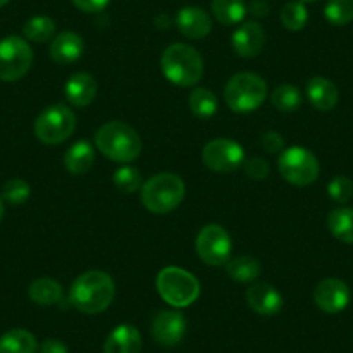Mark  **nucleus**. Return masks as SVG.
Segmentation results:
<instances>
[{"mask_svg":"<svg viewBox=\"0 0 353 353\" xmlns=\"http://www.w3.org/2000/svg\"><path fill=\"white\" fill-rule=\"evenodd\" d=\"M300 2H303L305 4V2H317V0H300Z\"/></svg>","mask_w":353,"mask_h":353,"instance_id":"nucleus-42","label":"nucleus"},{"mask_svg":"<svg viewBox=\"0 0 353 353\" xmlns=\"http://www.w3.org/2000/svg\"><path fill=\"white\" fill-rule=\"evenodd\" d=\"M203 163L219 173H230L244 165V149L230 139H213L203 148Z\"/></svg>","mask_w":353,"mask_h":353,"instance_id":"nucleus-11","label":"nucleus"},{"mask_svg":"<svg viewBox=\"0 0 353 353\" xmlns=\"http://www.w3.org/2000/svg\"><path fill=\"white\" fill-rule=\"evenodd\" d=\"M270 101H272L274 108L283 113H294L300 110L301 106V92L300 88L294 87L291 83H283L279 87L274 88V92L270 94Z\"/></svg>","mask_w":353,"mask_h":353,"instance_id":"nucleus-28","label":"nucleus"},{"mask_svg":"<svg viewBox=\"0 0 353 353\" xmlns=\"http://www.w3.org/2000/svg\"><path fill=\"white\" fill-rule=\"evenodd\" d=\"M39 353H70L66 343L57 338H49L40 345Z\"/></svg>","mask_w":353,"mask_h":353,"instance_id":"nucleus-38","label":"nucleus"},{"mask_svg":"<svg viewBox=\"0 0 353 353\" xmlns=\"http://www.w3.org/2000/svg\"><path fill=\"white\" fill-rule=\"evenodd\" d=\"M185 196V184L175 173H156L142 184L141 201L151 213H170L181 206Z\"/></svg>","mask_w":353,"mask_h":353,"instance_id":"nucleus-3","label":"nucleus"},{"mask_svg":"<svg viewBox=\"0 0 353 353\" xmlns=\"http://www.w3.org/2000/svg\"><path fill=\"white\" fill-rule=\"evenodd\" d=\"M96 145L106 158L117 163H130L141 154L142 141L130 125L110 121L97 130Z\"/></svg>","mask_w":353,"mask_h":353,"instance_id":"nucleus-4","label":"nucleus"},{"mask_svg":"<svg viewBox=\"0 0 353 353\" xmlns=\"http://www.w3.org/2000/svg\"><path fill=\"white\" fill-rule=\"evenodd\" d=\"M225 270L227 276L237 283H251L260 276L261 265L253 256H237L227 261Z\"/></svg>","mask_w":353,"mask_h":353,"instance_id":"nucleus-26","label":"nucleus"},{"mask_svg":"<svg viewBox=\"0 0 353 353\" xmlns=\"http://www.w3.org/2000/svg\"><path fill=\"white\" fill-rule=\"evenodd\" d=\"M196 251L201 261L212 267H220L230 260L232 239L222 225L210 223L199 230L196 237Z\"/></svg>","mask_w":353,"mask_h":353,"instance_id":"nucleus-10","label":"nucleus"},{"mask_svg":"<svg viewBox=\"0 0 353 353\" xmlns=\"http://www.w3.org/2000/svg\"><path fill=\"white\" fill-rule=\"evenodd\" d=\"M28 296L33 303L42 305V307H50V305H57L59 301H63L64 291L63 286L56 279L40 277V279L33 281L30 284Z\"/></svg>","mask_w":353,"mask_h":353,"instance_id":"nucleus-22","label":"nucleus"},{"mask_svg":"<svg viewBox=\"0 0 353 353\" xmlns=\"http://www.w3.org/2000/svg\"><path fill=\"white\" fill-rule=\"evenodd\" d=\"M161 71L176 87H194L205 74L203 57L188 43H172L161 56Z\"/></svg>","mask_w":353,"mask_h":353,"instance_id":"nucleus-2","label":"nucleus"},{"mask_svg":"<svg viewBox=\"0 0 353 353\" xmlns=\"http://www.w3.org/2000/svg\"><path fill=\"white\" fill-rule=\"evenodd\" d=\"M39 343L26 329H11L0 336V353H37Z\"/></svg>","mask_w":353,"mask_h":353,"instance_id":"nucleus-23","label":"nucleus"},{"mask_svg":"<svg viewBox=\"0 0 353 353\" xmlns=\"http://www.w3.org/2000/svg\"><path fill=\"white\" fill-rule=\"evenodd\" d=\"M77 128V114L66 104H54L46 108L37 117L33 132L37 139L47 145H56L68 141Z\"/></svg>","mask_w":353,"mask_h":353,"instance_id":"nucleus-7","label":"nucleus"},{"mask_svg":"<svg viewBox=\"0 0 353 353\" xmlns=\"http://www.w3.org/2000/svg\"><path fill=\"white\" fill-rule=\"evenodd\" d=\"M114 298V283L103 270H88L73 281L70 303L81 314L96 315L106 310Z\"/></svg>","mask_w":353,"mask_h":353,"instance_id":"nucleus-1","label":"nucleus"},{"mask_svg":"<svg viewBox=\"0 0 353 353\" xmlns=\"http://www.w3.org/2000/svg\"><path fill=\"white\" fill-rule=\"evenodd\" d=\"M83 39L74 32H63L50 42L49 56L59 66L77 63L83 54Z\"/></svg>","mask_w":353,"mask_h":353,"instance_id":"nucleus-17","label":"nucleus"},{"mask_svg":"<svg viewBox=\"0 0 353 353\" xmlns=\"http://www.w3.org/2000/svg\"><path fill=\"white\" fill-rule=\"evenodd\" d=\"M73 4L80 11L94 14V12L104 11L108 8V4H110V0H73Z\"/></svg>","mask_w":353,"mask_h":353,"instance_id":"nucleus-37","label":"nucleus"},{"mask_svg":"<svg viewBox=\"0 0 353 353\" xmlns=\"http://www.w3.org/2000/svg\"><path fill=\"white\" fill-rule=\"evenodd\" d=\"M8 2H9V0H0V8H4V6L8 4Z\"/></svg>","mask_w":353,"mask_h":353,"instance_id":"nucleus-41","label":"nucleus"},{"mask_svg":"<svg viewBox=\"0 0 353 353\" xmlns=\"http://www.w3.org/2000/svg\"><path fill=\"white\" fill-rule=\"evenodd\" d=\"M30 194H32L30 184L23 179H11V181L2 185V199L12 206L25 205L28 201Z\"/></svg>","mask_w":353,"mask_h":353,"instance_id":"nucleus-33","label":"nucleus"},{"mask_svg":"<svg viewBox=\"0 0 353 353\" xmlns=\"http://www.w3.org/2000/svg\"><path fill=\"white\" fill-rule=\"evenodd\" d=\"M232 47L236 54L244 59H253L263 50L265 30L256 21H246L234 32Z\"/></svg>","mask_w":353,"mask_h":353,"instance_id":"nucleus-15","label":"nucleus"},{"mask_svg":"<svg viewBox=\"0 0 353 353\" xmlns=\"http://www.w3.org/2000/svg\"><path fill=\"white\" fill-rule=\"evenodd\" d=\"M96 163V151L87 141H78L64 154V166L71 175H85Z\"/></svg>","mask_w":353,"mask_h":353,"instance_id":"nucleus-21","label":"nucleus"},{"mask_svg":"<svg viewBox=\"0 0 353 353\" xmlns=\"http://www.w3.org/2000/svg\"><path fill=\"white\" fill-rule=\"evenodd\" d=\"M248 12H251L254 18H265V16L269 14V4L265 0H253L248 6Z\"/></svg>","mask_w":353,"mask_h":353,"instance_id":"nucleus-39","label":"nucleus"},{"mask_svg":"<svg viewBox=\"0 0 353 353\" xmlns=\"http://www.w3.org/2000/svg\"><path fill=\"white\" fill-rule=\"evenodd\" d=\"M33 50L21 37H6L0 42V81H18L30 71Z\"/></svg>","mask_w":353,"mask_h":353,"instance_id":"nucleus-9","label":"nucleus"},{"mask_svg":"<svg viewBox=\"0 0 353 353\" xmlns=\"http://www.w3.org/2000/svg\"><path fill=\"white\" fill-rule=\"evenodd\" d=\"M307 97L317 111H331L338 104V87L329 78L314 77L307 81Z\"/></svg>","mask_w":353,"mask_h":353,"instance_id":"nucleus-20","label":"nucleus"},{"mask_svg":"<svg viewBox=\"0 0 353 353\" xmlns=\"http://www.w3.org/2000/svg\"><path fill=\"white\" fill-rule=\"evenodd\" d=\"M281 23L290 32L303 30L308 23V11L303 2H300V0L288 2L283 8V11H281Z\"/></svg>","mask_w":353,"mask_h":353,"instance_id":"nucleus-30","label":"nucleus"},{"mask_svg":"<svg viewBox=\"0 0 353 353\" xmlns=\"http://www.w3.org/2000/svg\"><path fill=\"white\" fill-rule=\"evenodd\" d=\"M244 172L250 179L253 181H265L270 173L269 163L265 161L263 158H250L244 161Z\"/></svg>","mask_w":353,"mask_h":353,"instance_id":"nucleus-35","label":"nucleus"},{"mask_svg":"<svg viewBox=\"0 0 353 353\" xmlns=\"http://www.w3.org/2000/svg\"><path fill=\"white\" fill-rule=\"evenodd\" d=\"M188 321L184 314L176 310H161L152 321V338L161 346H176L184 339Z\"/></svg>","mask_w":353,"mask_h":353,"instance_id":"nucleus-12","label":"nucleus"},{"mask_svg":"<svg viewBox=\"0 0 353 353\" xmlns=\"http://www.w3.org/2000/svg\"><path fill=\"white\" fill-rule=\"evenodd\" d=\"M327 194L338 205H346L353 198V182L345 175L334 176L327 184Z\"/></svg>","mask_w":353,"mask_h":353,"instance_id":"nucleus-34","label":"nucleus"},{"mask_svg":"<svg viewBox=\"0 0 353 353\" xmlns=\"http://www.w3.org/2000/svg\"><path fill=\"white\" fill-rule=\"evenodd\" d=\"M23 35L32 42L46 43L56 35V23L49 16H33L23 26Z\"/></svg>","mask_w":353,"mask_h":353,"instance_id":"nucleus-27","label":"nucleus"},{"mask_svg":"<svg viewBox=\"0 0 353 353\" xmlns=\"http://www.w3.org/2000/svg\"><path fill=\"white\" fill-rule=\"evenodd\" d=\"M277 168L284 181L298 188L314 184L321 172L319 159L315 158L314 152L301 145H291L284 149L277 161Z\"/></svg>","mask_w":353,"mask_h":353,"instance_id":"nucleus-8","label":"nucleus"},{"mask_svg":"<svg viewBox=\"0 0 353 353\" xmlns=\"http://www.w3.org/2000/svg\"><path fill=\"white\" fill-rule=\"evenodd\" d=\"M64 94L71 106L87 108L97 96V81L92 74L74 73L64 85Z\"/></svg>","mask_w":353,"mask_h":353,"instance_id":"nucleus-18","label":"nucleus"},{"mask_svg":"<svg viewBox=\"0 0 353 353\" xmlns=\"http://www.w3.org/2000/svg\"><path fill=\"white\" fill-rule=\"evenodd\" d=\"M314 301L324 314H339L350 303V288L346 286L345 281L329 277L317 284L314 291Z\"/></svg>","mask_w":353,"mask_h":353,"instance_id":"nucleus-13","label":"nucleus"},{"mask_svg":"<svg viewBox=\"0 0 353 353\" xmlns=\"http://www.w3.org/2000/svg\"><path fill=\"white\" fill-rule=\"evenodd\" d=\"M246 303L250 305V308L254 314L263 315V317H272V315L279 314L284 305V300L283 294L276 288L267 283H260L248 288Z\"/></svg>","mask_w":353,"mask_h":353,"instance_id":"nucleus-14","label":"nucleus"},{"mask_svg":"<svg viewBox=\"0 0 353 353\" xmlns=\"http://www.w3.org/2000/svg\"><path fill=\"white\" fill-rule=\"evenodd\" d=\"M269 88L263 78L251 71L237 73L227 81L223 97L234 113H251L263 104Z\"/></svg>","mask_w":353,"mask_h":353,"instance_id":"nucleus-5","label":"nucleus"},{"mask_svg":"<svg viewBox=\"0 0 353 353\" xmlns=\"http://www.w3.org/2000/svg\"><path fill=\"white\" fill-rule=\"evenodd\" d=\"M189 108L198 118H212L219 110V101L210 88L199 87L194 88L189 96Z\"/></svg>","mask_w":353,"mask_h":353,"instance_id":"nucleus-29","label":"nucleus"},{"mask_svg":"<svg viewBox=\"0 0 353 353\" xmlns=\"http://www.w3.org/2000/svg\"><path fill=\"white\" fill-rule=\"evenodd\" d=\"M324 16L331 25L345 26L353 21V0H329Z\"/></svg>","mask_w":353,"mask_h":353,"instance_id":"nucleus-31","label":"nucleus"},{"mask_svg":"<svg viewBox=\"0 0 353 353\" xmlns=\"http://www.w3.org/2000/svg\"><path fill=\"white\" fill-rule=\"evenodd\" d=\"M212 11L216 21L225 26H232L244 21L248 6L244 0H213Z\"/></svg>","mask_w":353,"mask_h":353,"instance_id":"nucleus-25","label":"nucleus"},{"mask_svg":"<svg viewBox=\"0 0 353 353\" xmlns=\"http://www.w3.org/2000/svg\"><path fill=\"white\" fill-rule=\"evenodd\" d=\"M113 182L118 191L125 192V194L141 191L142 184H144L141 172L134 168V166H121V168H118L113 175Z\"/></svg>","mask_w":353,"mask_h":353,"instance_id":"nucleus-32","label":"nucleus"},{"mask_svg":"<svg viewBox=\"0 0 353 353\" xmlns=\"http://www.w3.org/2000/svg\"><path fill=\"white\" fill-rule=\"evenodd\" d=\"M175 25L179 32L184 37L191 40H201L210 35L212 32V18L206 11L201 8H194V6H188L182 8L175 16Z\"/></svg>","mask_w":353,"mask_h":353,"instance_id":"nucleus-16","label":"nucleus"},{"mask_svg":"<svg viewBox=\"0 0 353 353\" xmlns=\"http://www.w3.org/2000/svg\"><path fill=\"white\" fill-rule=\"evenodd\" d=\"M327 229L332 236L345 244H353V208L339 206L329 212Z\"/></svg>","mask_w":353,"mask_h":353,"instance_id":"nucleus-24","label":"nucleus"},{"mask_svg":"<svg viewBox=\"0 0 353 353\" xmlns=\"http://www.w3.org/2000/svg\"><path fill=\"white\" fill-rule=\"evenodd\" d=\"M261 145H263V149L267 152L276 154V152H281L284 149V139L279 132L270 130L261 137Z\"/></svg>","mask_w":353,"mask_h":353,"instance_id":"nucleus-36","label":"nucleus"},{"mask_svg":"<svg viewBox=\"0 0 353 353\" xmlns=\"http://www.w3.org/2000/svg\"><path fill=\"white\" fill-rule=\"evenodd\" d=\"M156 290L173 308H185L201 294L199 281L181 267H165L156 277Z\"/></svg>","mask_w":353,"mask_h":353,"instance_id":"nucleus-6","label":"nucleus"},{"mask_svg":"<svg viewBox=\"0 0 353 353\" xmlns=\"http://www.w3.org/2000/svg\"><path fill=\"white\" fill-rule=\"evenodd\" d=\"M4 213H6L4 201H2V198H0V222H2V219H4Z\"/></svg>","mask_w":353,"mask_h":353,"instance_id":"nucleus-40","label":"nucleus"},{"mask_svg":"<svg viewBox=\"0 0 353 353\" xmlns=\"http://www.w3.org/2000/svg\"><path fill=\"white\" fill-rule=\"evenodd\" d=\"M142 336L137 327L130 324L118 325L104 343V353H141Z\"/></svg>","mask_w":353,"mask_h":353,"instance_id":"nucleus-19","label":"nucleus"}]
</instances>
